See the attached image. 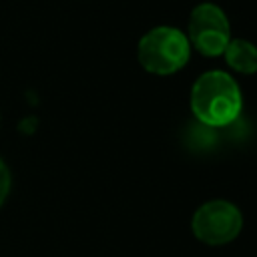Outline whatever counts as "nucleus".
I'll return each mask as SVG.
<instances>
[{
	"label": "nucleus",
	"instance_id": "f03ea898",
	"mask_svg": "<svg viewBox=\"0 0 257 257\" xmlns=\"http://www.w3.org/2000/svg\"><path fill=\"white\" fill-rule=\"evenodd\" d=\"M191 56V44L187 36L173 26L151 28L137 46V58L141 66L157 76H169L179 72Z\"/></svg>",
	"mask_w": 257,
	"mask_h": 257
},
{
	"label": "nucleus",
	"instance_id": "20e7f679",
	"mask_svg": "<svg viewBox=\"0 0 257 257\" xmlns=\"http://www.w3.org/2000/svg\"><path fill=\"white\" fill-rule=\"evenodd\" d=\"M189 44L203 56H221L231 40L227 14L213 2H201L193 8L187 24Z\"/></svg>",
	"mask_w": 257,
	"mask_h": 257
},
{
	"label": "nucleus",
	"instance_id": "39448f33",
	"mask_svg": "<svg viewBox=\"0 0 257 257\" xmlns=\"http://www.w3.org/2000/svg\"><path fill=\"white\" fill-rule=\"evenodd\" d=\"M225 62L231 70L239 74H255L257 72V46L245 38H231L223 50Z\"/></svg>",
	"mask_w": 257,
	"mask_h": 257
},
{
	"label": "nucleus",
	"instance_id": "f257e3e1",
	"mask_svg": "<svg viewBox=\"0 0 257 257\" xmlns=\"http://www.w3.org/2000/svg\"><path fill=\"white\" fill-rule=\"evenodd\" d=\"M243 96L239 84L229 72L207 70L191 88V110L203 124L225 126L237 120Z\"/></svg>",
	"mask_w": 257,
	"mask_h": 257
},
{
	"label": "nucleus",
	"instance_id": "7ed1b4c3",
	"mask_svg": "<svg viewBox=\"0 0 257 257\" xmlns=\"http://www.w3.org/2000/svg\"><path fill=\"white\" fill-rule=\"evenodd\" d=\"M243 229V215L237 205L225 199L203 203L191 219L193 235L207 245H225Z\"/></svg>",
	"mask_w": 257,
	"mask_h": 257
},
{
	"label": "nucleus",
	"instance_id": "423d86ee",
	"mask_svg": "<svg viewBox=\"0 0 257 257\" xmlns=\"http://www.w3.org/2000/svg\"><path fill=\"white\" fill-rule=\"evenodd\" d=\"M10 185H12V177H10V169L6 167V163L0 159V207L4 205V201L8 199L10 193Z\"/></svg>",
	"mask_w": 257,
	"mask_h": 257
}]
</instances>
